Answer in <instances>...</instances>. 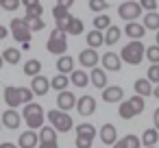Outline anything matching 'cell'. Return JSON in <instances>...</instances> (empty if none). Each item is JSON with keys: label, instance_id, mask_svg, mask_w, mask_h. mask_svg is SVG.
Instances as JSON below:
<instances>
[{"label": "cell", "instance_id": "obj_1", "mask_svg": "<svg viewBox=\"0 0 159 148\" xmlns=\"http://www.w3.org/2000/svg\"><path fill=\"white\" fill-rule=\"evenodd\" d=\"M33 96H35V92L31 87H13V85L5 87V102L11 109H16L18 105H29L33 100Z\"/></svg>", "mask_w": 159, "mask_h": 148}, {"label": "cell", "instance_id": "obj_2", "mask_svg": "<svg viewBox=\"0 0 159 148\" xmlns=\"http://www.w3.org/2000/svg\"><path fill=\"white\" fill-rule=\"evenodd\" d=\"M146 109V102H144V96H139V94H135L133 98H129V100H124L120 107H118V115L122 118V120H133L135 115H139L142 111Z\"/></svg>", "mask_w": 159, "mask_h": 148}, {"label": "cell", "instance_id": "obj_3", "mask_svg": "<svg viewBox=\"0 0 159 148\" xmlns=\"http://www.w3.org/2000/svg\"><path fill=\"white\" fill-rule=\"evenodd\" d=\"M122 61L124 63H129V65H137V63H142V59L146 57V48H144V44H142V39H133V42H129L124 48H122Z\"/></svg>", "mask_w": 159, "mask_h": 148}, {"label": "cell", "instance_id": "obj_4", "mask_svg": "<svg viewBox=\"0 0 159 148\" xmlns=\"http://www.w3.org/2000/svg\"><path fill=\"white\" fill-rule=\"evenodd\" d=\"M22 115H24V122L29 124V128H33V131H35V128H42L44 122L48 120L46 113H44V109H42V105H37V102H29V105H24Z\"/></svg>", "mask_w": 159, "mask_h": 148}, {"label": "cell", "instance_id": "obj_5", "mask_svg": "<svg viewBox=\"0 0 159 148\" xmlns=\"http://www.w3.org/2000/svg\"><path fill=\"white\" fill-rule=\"evenodd\" d=\"M46 118H48L50 126H55L59 133H68V131H72V126H74V120L70 118V111L50 109V111L46 113Z\"/></svg>", "mask_w": 159, "mask_h": 148}, {"label": "cell", "instance_id": "obj_6", "mask_svg": "<svg viewBox=\"0 0 159 148\" xmlns=\"http://www.w3.org/2000/svg\"><path fill=\"white\" fill-rule=\"evenodd\" d=\"M11 35L16 37V42L29 44V42H31V35H33L29 20H26V18H13V20H11Z\"/></svg>", "mask_w": 159, "mask_h": 148}, {"label": "cell", "instance_id": "obj_7", "mask_svg": "<svg viewBox=\"0 0 159 148\" xmlns=\"http://www.w3.org/2000/svg\"><path fill=\"white\" fill-rule=\"evenodd\" d=\"M68 33L66 31H59V29H55L52 31V35L48 37V42H46V50L50 52V55H63L66 50H68V37H66Z\"/></svg>", "mask_w": 159, "mask_h": 148}, {"label": "cell", "instance_id": "obj_8", "mask_svg": "<svg viewBox=\"0 0 159 148\" xmlns=\"http://www.w3.org/2000/svg\"><path fill=\"white\" fill-rule=\"evenodd\" d=\"M139 13H142V5L135 2V0H126V2H122L118 7V16L126 22H135V18H139Z\"/></svg>", "mask_w": 159, "mask_h": 148}, {"label": "cell", "instance_id": "obj_9", "mask_svg": "<svg viewBox=\"0 0 159 148\" xmlns=\"http://www.w3.org/2000/svg\"><path fill=\"white\" fill-rule=\"evenodd\" d=\"M76 102H79V98H76L72 92H68V89L59 92V96H57V109H61V111H70V109H74Z\"/></svg>", "mask_w": 159, "mask_h": 148}, {"label": "cell", "instance_id": "obj_10", "mask_svg": "<svg viewBox=\"0 0 159 148\" xmlns=\"http://www.w3.org/2000/svg\"><path fill=\"white\" fill-rule=\"evenodd\" d=\"M79 61H81V65L83 68H96L98 65V61H102L100 57H98V52H96V48H85L81 55H79Z\"/></svg>", "mask_w": 159, "mask_h": 148}, {"label": "cell", "instance_id": "obj_11", "mask_svg": "<svg viewBox=\"0 0 159 148\" xmlns=\"http://www.w3.org/2000/svg\"><path fill=\"white\" fill-rule=\"evenodd\" d=\"M39 133H35L33 128H29V131H24L22 135H20V139H18V146L20 148H35V146H39Z\"/></svg>", "mask_w": 159, "mask_h": 148}, {"label": "cell", "instance_id": "obj_12", "mask_svg": "<svg viewBox=\"0 0 159 148\" xmlns=\"http://www.w3.org/2000/svg\"><path fill=\"white\" fill-rule=\"evenodd\" d=\"M50 87H52V83H50L46 76H42V74L33 76V81H31V89L35 92V96H44V94H48Z\"/></svg>", "mask_w": 159, "mask_h": 148}, {"label": "cell", "instance_id": "obj_13", "mask_svg": "<svg viewBox=\"0 0 159 148\" xmlns=\"http://www.w3.org/2000/svg\"><path fill=\"white\" fill-rule=\"evenodd\" d=\"M98 137H100L102 144H116V141H118V131H116L113 124L105 122V124L100 126V131H98Z\"/></svg>", "mask_w": 159, "mask_h": 148}, {"label": "cell", "instance_id": "obj_14", "mask_svg": "<svg viewBox=\"0 0 159 148\" xmlns=\"http://www.w3.org/2000/svg\"><path fill=\"white\" fill-rule=\"evenodd\" d=\"M76 109H79V113L81 115H92L94 111H96V100H94V96H81L79 98V102H76Z\"/></svg>", "mask_w": 159, "mask_h": 148}, {"label": "cell", "instance_id": "obj_15", "mask_svg": "<svg viewBox=\"0 0 159 148\" xmlns=\"http://www.w3.org/2000/svg\"><path fill=\"white\" fill-rule=\"evenodd\" d=\"M22 120H24V115H20L16 109H7L5 113H2V124L7 126V128H18L20 124H22Z\"/></svg>", "mask_w": 159, "mask_h": 148}, {"label": "cell", "instance_id": "obj_16", "mask_svg": "<svg viewBox=\"0 0 159 148\" xmlns=\"http://www.w3.org/2000/svg\"><path fill=\"white\" fill-rule=\"evenodd\" d=\"M102 68L105 70H111V72H118L122 68V57L118 52H105L102 57Z\"/></svg>", "mask_w": 159, "mask_h": 148}, {"label": "cell", "instance_id": "obj_17", "mask_svg": "<svg viewBox=\"0 0 159 148\" xmlns=\"http://www.w3.org/2000/svg\"><path fill=\"white\" fill-rule=\"evenodd\" d=\"M146 31L148 29L139 22H126V26H124V35H129L131 39H142L146 35Z\"/></svg>", "mask_w": 159, "mask_h": 148}, {"label": "cell", "instance_id": "obj_18", "mask_svg": "<svg viewBox=\"0 0 159 148\" xmlns=\"http://www.w3.org/2000/svg\"><path fill=\"white\" fill-rule=\"evenodd\" d=\"M122 96H124V92H122V87H118V85L102 89V100H105V102H120Z\"/></svg>", "mask_w": 159, "mask_h": 148}, {"label": "cell", "instance_id": "obj_19", "mask_svg": "<svg viewBox=\"0 0 159 148\" xmlns=\"http://www.w3.org/2000/svg\"><path fill=\"white\" fill-rule=\"evenodd\" d=\"M92 83H94V87H98V89H105L107 87V74H105V68H92Z\"/></svg>", "mask_w": 159, "mask_h": 148}, {"label": "cell", "instance_id": "obj_20", "mask_svg": "<svg viewBox=\"0 0 159 148\" xmlns=\"http://www.w3.org/2000/svg\"><path fill=\"white\" fill-rule=\"evenodd\" d=\"M150 83H152L150 78H137L135 85H133V87H135V94H139V96H144V98L150 96V94H155V89H152Z\"/></svg>", "mask_w": 159, "mask_h": 148}, {"label": "cell", "instance_id": "obj_21", "mask_svg": "<svg viewBox=\"0 0 159 148\" xmlns=\"http://www.w3.org/2000/svg\"><path fill=\"white\" fill-rule=\"evenodd\" d=\"M85 37H87V46H89V48H98V46H102V44H105V33H102V31H98V29L89 31Z\"/></svg>", "mask_w": 159, "mask_h": 148}, {"label": "cell", "instance_id": "obj_22", "mask_svg": "<svg viewBox=\"0 0 159 148\" xmlns=\"http://www.w3.org/2000/svg\"><path fill=\"white\" fill-rule=\"evenodd\" d=\"M57 70H59L61 74H72V72H74V59L68 57V55H61L59 61H57Z\"/></svg>", "mask_w": 159, "mask_h": 148}, {"label": "cell", "instance_id": "obj_23", "mask_svg": "<svg viewBox=\"0 0 159 148\" xmlns=\"http://www.w3.org/2000/svg\"><path fill=\"white\" fill-rule=\"evenodd\" d=\"M70 81H72L74 87H87V81H92V76H87L85 70H74L70 74Z\"/></svg>", "mask_w": 159, "mask_h": 148}, {"label": "cell", "instance_id": "obj_24", "mask_svg": "<svg viewBox=\"0 0 159 148\" xmlns=\"http://www.w3.org/2000/svg\"><path fill=\"white\" fill-rule=\"evenodd\" d=\"M96 126L94 124H89V122H85V124H79L76 126V137H87V139H96Z\"/></svg>", "mask_w": 159, "mask_h": 148}, {"label": "cell", "instance_id": "obj_25", "mask_svg": "<svg viewBox=\"0 0 159 148\" xmlns=\"http://www.w3.org/2000/svg\"><path fill=\"white\" fill-rule=\"evenodd\" d=\"M159 141V131L152 126V128H146L144 133H142V144L148 148V146H155Z\"/></svg>", "mask_w": 159, "mask_h": 148}, {"label": "cell", "instance_id": "obj_26", "mask_svg": "<svg viewBox=\"0 0 159 148\" xmlns=\"http://www.w3.org/2000/svg\"><path fill=\"white\" fill-rule=\"evenodd\" d=\"M2 57H5V61H7V63L18 65V63H20V59H22V52H20L18 48H5Z\"/></svg>", "mask_w": 159, "mask_h": 148}, {"label": "cell", "instance_id": "obj_27", "mask_svg": "<svg viewBox=\"0 0 159 148\" xmlns=\"http://www.w3.org/2000/svg\"><path fill=\"white\" fill-rule=\"evenodd\" d=\"M39 72H42V61H37V59H29V61L24 63V74H29L31 78L37 76Z\"/></svg>", "mask_w": 159, "mask_h": 148}, {"label": "cell", "instance_id": "obj_28", "mask_svg": "<svg viewBox=\"0 0 159 148\" xmlns=\"http://www.w3.org/2000/svg\"><path fill=\"white\" fill-rule=\"evenodd\" d=\"M144 26H146L148 31H159V13L148 11V13L144 16Z\"/></svg>", "mask_w": 159, "mask_h": 148}, {"label": "cell", "instance_id": "obj_29", "mask_svg": "<svg viewBox=\"0 0 159 148\" xmlns=\"http://www.w3.org/2000/svg\"><path fill=\"white\" fill-rule=\"evenodd\" d=\"M120 35H122V31H120L118 26H109V29L105 31V44H107V46H113V44L120 39Z\"/></svg>", "mask_w": 159, "mask_h": 148}, {"label": "cell", "instance_id": "obj_30", "mask_svg": "<svg viewBox=\"0 0 159 148\" xmlns=\"http://www.w3.org/2000/svg\"><path fill=\"white\" fill-rule=\"evenodd\" d=\"M50 83H52V89L63 92V89L70 85V78H68V74H61V72H59L57 76H52V81H50Z\"/></svg>", "mask_w": 159, "mask_h": 148}, {"label": "cell", "instance_id": "obj_31", "mask_svg": "<svg viewBox=\"0 0 159 148\" xmlns=\"http://www.w3.org/2000/svg\"><path fill=\"white\" fill-rule=\"evenodd\" d=\"M109 26H113V24H111V18H107L105 13H98V16L94 18V29H98V31H107Z\"/></svg>", "mask_w": 159, "mask_h": 148}, {"label": "cell", "instance_id": "obj_32", "mask_svg": "<svg viewBox=\"0 0 159 148\" xmlns=\"http://www.w3.org/2000/svg\"><path fill=\"white\" fill-rule=\"evenodd\" d=\"M57 128L55 126H42L39 128V139L42 141H52V139H57Z\"/></svg>", "mask_w": 159, "mask_h": 148}, {"label": "cell", "instance_id": "obj_33", "mask_svg": "<svg viewBox=\"0 0 159 148\" xmlns=\"http://www.w3.org/2000/svg\"><path fill=\"white\" fill-rule=\"evenodd\" d=\"M122 144V148H139L142 146V139L137 135H124L122 139H118Z\"/></svg>", "mask_w": 159, "mask_h": 148}, {"label": "cell", "instance_id": "obj_34", "mask_svg": "<svg viewBox=\"0 0 159 148\" xmlns=\"http://www.w3.org/2000/svg\"><path fill=\"white\" fill-rule=\"evenodd\" d=\"M42 13H44V7L37 2V5H31V7H26V20H35V18H42Z\"/></svg>", "mask_w": 159, "mask_h": 148}, {"label": "cell", "instance_id": "obj_35", "mask_svg": "<svg viewBox=\"0 0 159 148\" xmlns=\"http://www.w3.org/2000/svg\"><path fill=\"white\" fill-rule=\"evenodd\" d=\"M89 9L94 13H100V11H107L109 9V2H107V0H89Z\"/></svg>", "mask_w": 159, "mask_h": 148}, {"label": "cell", "instance_id": "obj_36", "mask_svg": "<svg viewBox=\"0 0 159 148\" xmlns=\"http://www.w3.org/2000/svg\"><path fill=\"white\" fill-rule=\"evenodd\" d=\"M81 33H83V22L79 18H72L70 29H68V35H81Z\"/></svg>", "mask_w": 159, "mask_h": 148}, {"label": "cell", "instance_id": "obj_37", "mask_svg": "<svg viewBox=\"0 0 159 148\" xmlns=\"http://www.w3.org/2000/svg\"><path fill=\"white\" fill-rule=\"evenodd\" d=\"M146 57L150 59V63H159V44H152L146 48Z\"/></svg>", "mask_w": 159, "mask_h": 148}, {"label": "cell", "instance_id": "obj_38", "mask_svg": "<svg viewBox=\"0 0 159 148\" xmlns=\"http://www.w3.org/2000/svg\"><path fill=\"white\" fill-rule=\"evenodd\" d=\"M20 5H22V0H0V7L5 11H16Z\"/></svg>", "mask_w": 159, "mask_h": 148}, {"label": "cell", "instance_id": "obj_39", "mask_svg": "<svg viewBox=\"0 0 159 148\" xmlns=\"http://www.w3.org/2000/svg\"><path fill=\"white\" fill-rule=\"evenodd\" d=\"M52 16H55V20L68 18V16H70V9H68V7H61V5H55V9H52Z\"/></svg>", "mask_w": 159, "mask_h": 148}, {"label": "cell", "instance_id": "obj_40", "mask_svg": "<svg viewBox=\"0 0 159 148\" xmlns=\"http://www.w3.org/2000/svg\"><path fill=\"white\" fill-rule=\"evenodd\" d=\"M148 78L159 85V63H152V65L148 68Z\"/></svg>", "mask_w": 159, "mask_h": 148}, {"label": "cell", "instance_id": "obj_41", "mask_svg": "<svg viewBox=\"0 0 159 148\" xmlns=\"http://www.w3.org/2000/svg\"><path fill=\"white\" fill-rule=\"evenodd\" d=\"M70 22H72V16H68V18H61V20H57V29L68 33V29H70Z\"/></svg>", "mask_w": 159, "mask_h": 148}, {"label": "cell", "instance_id": "obj_42", "mask_svg": "<svg viewBox=\"0 0 159 148\" xmlns=\"http://www.w3.org/2000/svg\"><path fill=\"white\" fill-rule=\"evenodd\" d=\"M139 5H142V9H146V11H155V9H157V0H139Z\"/></svg>", "mask_w": 159, "mask_h": 148}, {"label": "cell", "instance_id": "obj_43", "mask_svg": "<svg viewBox=\"0 0 159 148\" xmlns=\"http://www.w3.org/2000/svg\"><path fill=\"white\" fill-rule=\"evenodd\" d=\"M29 24H31V31H42V29L46 26L42 18H35V20H29Z\"/></svg>", "mask_w": 159, "mask_h": 148}, {"label": "cell", "instance_id": "obj_44", "mask_svg": "<svg viewBox=\"0 0 159 148\" xmlns=\"http://www.w3.org/2000/svg\"><path fill=\"white\" fill-rule=\"evenodd\" d=\"M92 141H94V139H87V137H76V148H92Z\"/></svg>", "mask_w": 159, "mask_h": 148}, {"label": "cell", "instance_id": "obj_45", "mask_svg": "<svg viewBox=\"0 0 159 148\" xmlns=\"http://www.w3.org/2000/svg\"><path fill=\"white\" fill-rule=\"evenodd\" d=\"M37 148H59V144H57V139H52V141H39Z\"/></svg>", "mask_w": 159, "mask_h": 148}, {"label": "cell", "instance_id": "obj_46", "mask_svg": "<svg viewBox=\"0 0 159 148\" xmlns=\"http://www.w3.org/2000/svg\"><path fill=\"white\" fill-rule=\"evenodd\" d=\"M152 124H155V128L159 131V107L155 109V113H152Z\"/></svg>", "mask_w": 159, "mask_h": 148}, {"label": "cell", "instance_id": "obj_47", "mask_svg": "<svg viewBox=\"0 0 159 148\" xmlns=\"http://www.w3.org/2000/svg\"><path fill=\"white\" fill-rule=\"evenodd\" d=\"M57 5H61V7H68V9H70V7L74 5V0H59Z\"/></svg>", "mask_w": 159, "mask_h": 148}, {"label": "cell", "instance_id": "obj_48", "mask_svg": "<svg viewBox=\"0 0 159 148\" xmlns=\"http://www.w3.org/2000/svg\"><path fill=\"white\" fill-rule=\"evenodd\" d=\"M0 148H18V146L11 144V141H2V144H0Z\"/></svg>", "mask_w": 159, "mask_h": 148}, {"label": "cell", "instance_id": "obj_49", "mask_svg": "<svg viewBox=\"0 0 159 148\" xmlns=\"http://www.w3.org/2000/svg\"><path fill=\"white\" fill-rule=\"evenodd\" d=\"M37 2H39V0H22L24 7H31V5H37Z\"/></svg>", "mask_w": 159, "mask_h": 148}, {"label": "cell", "instance_id": "obj_50", "mask_svg": "<svg viewBox=\"0 0 159 148\" xmlns=\"http://www.w3.org/2000/svg\"><path fill=\"white\" fill-rule=\"evenodd\" d=\"M9 35V31L5 29V26H0V39H2V37H7Z\"/></svg>", "mask_w": 159, "mask_h": 148}, {"label": "cell", "instance_id": "obj_51", "mask_svg": "<svg viewBox=\"0 0 159 148\" xmlns=\"http://www.w3.org/2000/svg\"><path fill=\"white\" fill-rule=\"evenodd\" d=\"M155 98H159V85L155 87Z\"/></svg>", "mask_w": 159, "mask_h": 148}, {"label": "cell", "instance_id": "obj_52", "mask_svg": "<svg viewBox=\"0 0 159 148\" xmlns=\"http://www.w3.org/2000/svg\"><path fill=\"white\" fill-rule=\"evenodd\" d=\"M113 148H122V144H120V141H116V144H113Z\"/></svg>", "mask_w": 159, "mask_h": 148}, {"label": "cell", "instance_id": "obj_53", "mask_svg": "<svg viewBox=\"0 0 159 148\" xmlns=\"http://www.w3.org/2000/svg\"><path fill=\"white\" fill-rule=\"evenodd\" d=\"M157 44H159V31H157Z\"/></svg>", "mask_w": 159, "mask_h": 148}, {"label": "cell", "instance_id": "obj_54", "mask_svg": "<svg viewBox=\"0 0 159 148\" xmlns=\"http://www.w3.org/2000/svg\"><path fill=\"white\" fill-rule=\"evenodd\" d=\"M148 148H157V146H148Z\"/></svg>", "mask_w": 159, "mask_h": 148}]
</instances>
